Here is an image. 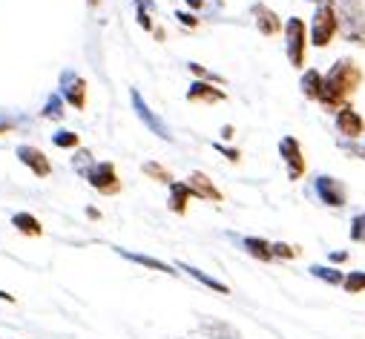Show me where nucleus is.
Wrapping results in <instances>:
<instances>
[{
    "mask_svg": "<svg viewBox=\"0 0 365 339\" xmlns=\"http://www.w3.org/2000/svg\"><path fill=\"white\" fill-rule=\"evenodd\" d=\"M359 83H362V69L356 66V61L339 58L328 69V75L322 80V98H319V104L325 110H342L348 104V98L356 93Z\"/></svg>",
    "mask_w": 365,
    "mask_h": 339,
    "instance_id": "obj_1",
    "label": "nucleus"
},
{
    "mask_svg": "<svg viewBox=\"0 0 365 339\" xmlns=\"http://www.w3.org/2000/svg\"><path fill=\"white\" fill-rule=\"evenodd\" d=\"M336 18H339V32L348 43H359L365 46V9L359 0H342L339 9H336Z\"/></svg>",
    "mask_w": 365,
    "mask_h": 339,
    "instance_id": "obj_2",
    "label": "nucleus"
},
{
    "mask_svg": "<svg viewBox=\"0 0 365 339\" xmlns=\"http://www.w3.org/2000/svg\"><path fill=\"white\" fill-rule=\"evenodd\" d=\"M339 32V18H336V4L334 0H322L314 12V21H311V43L325 49L334 35Z\"/></svg>",
    "mask_w": 365,
    "mask_h": 339,
    "instance_id": "obj_3",
    "label": "nucleus"
},
{
    "mask_svg": "<svg viewBox=\"0 0 365 339\" xmlns=\"http://www.w3.org/2000/svg\"><path fill=\"white\" fill-rule=\"evenodd\" d=\"M305 46H308L305 24L299 18H288V24H285V52H288L291 66H297V69L305 66Z\"/></svg>",
    "mask_w": 365,
    "mask_h": 339,
    "instance_id": "obj_4",
    "label": "nucleus"
},
{
    "mask_svg": "<svg viewBox=\"0 0 365 339\" xmlns=\"http://www.w3.org/2000/svg\"><path fill=\"white\" fill-rule=\"evenodd\" d=\"M86 182H89V187L98 190L101 196H118L121 193V179L115 173V164L113 161L93 164V170L86 173Z\"/></svg>",
    "mask_w": 365,
    "mask_h": 339,
    "instance_id": "obj_5",
    "label": "nucleus"
},
{
    "mask_svg": "<svg viewBox=\"0 0 365 339\" xmlns=\"http://www.w3.org/2000/svg\"><path fill=\"white\" fill-rule=\"evenodd\" d=\"M61 95L75 110H83L86 107V80L75 69H63L61 72Z\"/></svg>",
    "mask_w": 365,
    "mask_h": 339,
    "instance_id": "obj_6",
    "label": "nucleus"
},
{
    "mask_svg": "<svg viewBox=\"0 0 365 339\" xmlns=\"http://www.w3.org/2000/svg\"><path fill=\"white\" fill-rule=\"evenodd\" d=\"M130 101H133V110H135L138 121H141V124H144L150 132H155V135H158V138H164V141H173L170 127H167V124H164V121H161V118H158V115L150 110V104L141 98V93H138V90H133V93H130Z\"/></svg>",
    "mask_w": 365,
    "mask_h": 339,
    "instance_id": "obj_7",
    "label": "nucleus"
},
{
    "mask_svg": "<svg viewBox=\"0 0 365 339\" xmlns=\"http://www.w3.org/2000/svg\"><path fill=\"white\" fill-rule=\"evenodd\" d=\"M279 155L288 164V179L291 182H299L305 176V155H302V147H299V141L294 135H285L279 141Z\"/></svg>",
    "mask_w": 365,
    "mask_h": 339,
    "instance_id": "obj_8",
    "label": "nucleus"
},
{
    "mask_svg": "<svg viewBox=\"0 0 365 339\" xmlns=\"http://www.w3.org/2000/svg\"><path fill=\"white\" fill-rule=\"evenodd\" d=\"M18 161L24 164V167H29L32 173L38 176V179H46V176H52V161H49V155L43 152V150H38V147H29V144H21L18 150Z\"/></svg>",
    "mask_w": 365,
    "mask_h": 339,
    "instance_id": "obj_9",
    "label": "nucleus"
},
{
    "mask_svg": "<svg viewBox=\"0 0 365 339\" xmlns=\"http://www.w3.org/2000/svg\"><path fill=\"white\" fill-rule=\"evenodd\" d=\"M314 193H317V199H319L322 204H328V207H342V204L348 202L345 187H342L336 179H331V176H317Z\"/></svg>",
    "mask_w": 365,
    "mask_h": 339,
    "instance_id": "obj_10",
    "label": "nucleus"
},
{
    "mask_svg": "<svg viewBox=\"0 0 365 339\" xmlns=\"http://www.w3.org/2000/svg\"><path fill=\"white\" fill-rule=\"evenodd\" d=\"M336 130L345 138H359L365 132V121H362V115L351 104H345L342 110H336Z\"/></svg>",
    "mask_w": 365,
    "mask_h": 339,
    "instance_id": "obj_11",
    "label": "nucleus"
},
{
    "mask_svg": "<svg viewBox=\"0 0 365 339\" xmlns=\"http://www.w3.org/2000/svg\"><path fill=\"white\" fill-rule=\"evenodd\" d=\"M225 98H227L225 90L213 87L210 80H196V83H190V90H187V101L190 104H222Z\"/></svg>",
    "mask_w": 365,
    "mask_h": 339,
    "instance_id": "obj_12",
    "label": "nucleus"
},
{
    "mask_svg": "<svg viewBox=\"0 0 365 339\" xmlns=\"http://www.w3.org/2000/svg\"><path fill=\"white\" fill-rule=\"evenodd\" d=\"M187 184H190V190H193L196 199H205V202H222L225 199L222 190L202 173V170H193V173L187 176Z\"/></svg>",
    "mask_w": 365,
    "mask_h": 339,
    "instance_id": "obj_13",
    "label": "nucleus"
},
{
    "mask_svg": "<svg viewBox=\"0 0 365 339\" xmlns=\"http://www.w3.org/2000/svg\"><path fill=\"white\" fill-rule=\"evenodd\" d=\"M250 12H253L256 26H259V32H262L264 38H273V35H279V32H282V21H279V15L273 12V9H267L264 4H256Z\"/></svg>",
    "mask_w": 365,
    "mask_h": 339,
    "instance_id": "obj_14",
    "label": "nucleus"
},
{
    "mask_svg": "<svg viewBox=\"0 0 365 339\" xmlns=\"http://www.w3.org/2000/svg\"><path fill=\"white\" fill-rule=\"evenodd\" d=\"M190 199H193V190H190V184H187V182H173V184H170L167 207H170L175 216H185V213H187Z\"/></svg>",
    "mask_w": 365,
    "mask_h": 339,
    "instance_id": "obj_15",
    "label": "nucleus"
},
{
    "mask_svg": "<svg viewBox=\"0 0 365 339\" xmlns=\"http://www.w3.org/2000/svg\"><path fill=\"white\" fill-rule=\"evenodd\" d=\"M239 244L245 247V253H250L253 259H259V262H273V244H270V241H264V239H259V236H245V239H239Z\"/></svg>",
    "mask_w": 365,
    "mask_h": 339,
    "instance_id": "obj_16",
    "label": "nucleus"
},
{
    "mask_svg": "<svg viewBox=\"0 0 365 339\" xmlns=\"http://www.w3.org/2000/svg\"><path fill=\"white\" fill-rule=\"evenodd\" d=\"M124 259H130V262H135V265H141V268H150V271H155V273H170V276H175L178 271H173L167 262H158V259H153V256H144V253H133V250H121V247H115Z\"/></svg>",
    "mask_w": 365,
    "mask_h": 339,
    "instance_id": "obj_17",
    "label": "nucleus"
},
{
    "mask_svg": "<svg viewBox=\"0 0 365 339\" xmlns=\"http://www.w3.org/2000/svg\"><path fill=\"white\" fill-rule=\"evenodd\" d=\"M322 80H325V75H322L319 69H308V72L302 75V80H299L302 95L311 98V101H319V98H322Z\"/></svg>",
    "mask_w": 365,
    "mask_h": 339,
    "instance_id": "obj_18",
    "label": "nucleus"
},
{
    "mask_svg": "<svg viewBox=\"0 0 365 339\" xmlns=\"http://www.w3.org/2000/svg\"><path fill=\"white\" fill-rule=\"evenodd\" d=\"M12 227H15L21 236H29V239L43 236V224H41L32 213H15V216H12Z\"/></svg>",
    "mask_w": 365,
    "mask_h": 339,
    "instance_id": "obj_19",
    "label": "nucleus"
},
{
    "mask_svg": "<svg viewBox=\"0 0 365 339\" xmlns=\"http://www.w3.org/2000/svg\"><path fill=\"white\" fill-rule=\"evenodd\" d=\"M178 268H181V271H185L187 276H193L196 282H202L205 288H210V291H216V293H225V296L230 293V288H227L225 282H219V279H213V276H207L205 271H199V268H193V265H185V262H181Z\"/></svg>",
    "mask_w": 365,
    "mask_h": 339,
    "instance_id": "obj_20",
    "label": "nucleus"
},
{
    "mask_svg": "<svg viewBox=\"0 0 365 339\" xmlns=\"http://www.w3.org/2000/svg\"><path fill=\"white\" fill-rule=\"evenodd\" d=\"M202 330L210 333L213 339H239V330L230 328L227 322H219V319H205L202 322Z\"/></svg>",
    "mask_w": 365,
    "mask_h": 339,
    "instance_id": "obj_21",
    "label": "nucleus"
},
{
    "mask_svg": "<svg viewBox=\"0 0 365 339\" xmlns=\"http://www.w3.org/2000/svg\"><path fill=\"white\" fill-rule=\"evenodd\" d=\"M63 104H66L63 95H61V93H52V95L46 98L41 115H43V118H52V121H61V118H63Z\"/></svg>",
    "mask_w": 365,
    "mask_h": 339,
    "instance_id": "obj_22",
    "label": "nucleus"
},
{
    "mask_svg": "<svg viewBox=\"0 0 365 339\" xmlns=\"http://www.w3.org/2000/svg\"><path fill=\"white\" fill-rule=\"evenodd\" d=\"M144 176H150V179H153V182H158V184H173L170 170H167V167H161L158 161H147V164H144Z\"/></svg>",
    "mask_w": 365,
    "mask_h": 339,
    "instance_id": "obj_23",
    "label": "nucleus"
},
{
    "mask_svg": "<svg viewBox=\"0 0 365 339\" xmlns=\"http://www.w3.org/2000/svg\"><path fill=\"white\" fill-rule=\"evenodd\" d=\"M311 276H317V279H322V282H328V285H342V282H345V276H342L339 271L325 268V265H314V268H311Z\"/></svg>",
    "mask_w": 365,
    "mask_h": 339,
    "instance_id": "obj_24",
    "label": "nucleus"
},
{
    "mask_svg": "<svg viewBox=\"0 0 365 339\" xmlns=\"http://www.w3.org/2000/svg\"><path fill=\"white\" fill-rule=\"evenodd\" d=\"M52 144L61 147V150H75V147L81 144V138H78L75 132H69V130H61V132L52 135Z\"/></svg>",
    "mask_w": 365,
    "mask_h": 339,
    "instance_id": "obj_25",
    "label": "nucleus"
},
{
    "mask_svg": "<svg viewBox=\"0 0 365 339\" xmlns=\"http://www.w3.org/2000/svg\"><path fill=\"white\" fill-rule=\"evenodd\" d=\"M342 288H345L348 293H362V291H365V273H362V271H351V273L345 276Z\"/></svg>",
    "mask_w": 365,
    "mask_h": 339,
    "instance_id": "obj_26",
    "label": "nucleus"
},
{
    "mask_svg": "<svg viewBox=\"0 0 365 339\" xmlns=\"http://www.w3.org/2000/svg\"><path fill=\"white\" fill-rule=\"evenodd\" d=\"M93 164H96V161H93V152H86V150H81L78 155H72V167L78 170V173H81L83 179H86L89 170H93Z\"/></svg>",
    "mask_w": 365,
    "mask_h": 339,
    "instance_id": "obj_27",
    "label": "nucleus"
},
{
    "mask_svg": "<svg viewBox=\"0 0 365 339\" xmlns=\"http://www.w3.org/2000/svg\"><path fill=\"white\" fill-rule=\"evenodd\" d=\"M351 241L365 244V213H356L351 219Z\"/></svg>",
    "mask_w": 365,
    "mask_h": 339,
    "instance_id": "obj_28",
    "label": "nucleus"
},
{
    "mask_svg": "<svg viewBox=\"0 0 365 339\" xmlns=\"http://www.w3.org/2000/svg\"><path fill=\"white\" fill-rule=\"evenodd\" d=\"M299 256V247L294 244H282V241H273V259H297Z\"/></svg>",
    "mask_w": 365,
    "mask_h": 339,
    "instance_id": "obj_29",
    "label": "nucleus"
},
{
    "mask_svg": "<svg viewBox=\"0 0 365 339\" xmlns=\"http://www.w3.org/2000/svg\"><path fill=\"white\" fill-rule=\"evenodd\" d=\"M190 72L196 75V78H202V80H210V83H225V78L222 75H213L210 69H205L202 63H190Z\"/></svg>",
    "mask_w": 365,
    "mask_h": 339,
    "instance_id": "obj_30",
    "label": "nucleus"
},
{
    "mask_svg": "<svg viewBox=\"0 0 365 339\" xmlns=\"http://www.w3.org/2000/svg\"><path fill=\"white\" fill-rule=\"evenodd\" d=\"M175 18H178V24H181V26H190V29H196V26H199V18H196V15H190V12H175Z\"/></svg>",
    "mask_w": 365,
    "mask_h": 339,
    "instance_id": "obj_31",
    "label": "nucleus"
},
{
    "mask_svg": "<svg viewBox=\"0 0 365 339\" xmlns=\"http://www.w3.org/2000/svg\"><path fill=\"white\" fill-rule=\"evenodd\" d=\"M15 127H18V121H15V118H6V115H0V135L12 132Z\"/></svg>",
    "mask_w": 365,
    "mask_h": 339,
    "instance_id": "obj_32",
    "label": "nucleus"
},
{
    "mask_svg": "<svg viewBox=\"0 0 365 339\" xmlns=\"http://www.w3.org/2000/svg\"><path fill=\"white\" fill-rule=\"evenodd\" d=\"M213 147H216L219 152H225L230 161H239V150H230V147H222V144H213Z\"/></svg>",
    "mask_w": 365,
    "mask_h": 339,
    "instance_id": "obj_33",
    "label": "nucleus"
},
{
    "mask_svg": "<svg viewBox=\"0 0 365 339\" xmlns=\"http://www.w3.org/2000/svg\"><path fill=\"white\" fill-rule=\"evenodd\" d=\"M135 9H144V12H155V4H153V0H135Z\"/></svg>",
    "mask_w": 365,
    "mask_h": 339,
    "instance_id": "obj_34",
    "label": "nucleus"
},
{
    "mask_svg": "<svg viewBox=\"0 0 365 339\" xmlns=\"http://www.w3.org/2000/svg\"><path fill=\"white\" fill-rule=\"evenodd\" d=\"M348 259V253L345 250H339V253H331V262H345Z\"/></svg>",
    "mask_w": 365,
    "mask_h": 339,
    "instance_id": "obj_35",
    "label": "nucleus"
},
{
    "mask_svg": "<svg viewBox=\"0 0 365 339\" xmlns=\"http://www.w3.org/2000/svg\"><path fill=\"white\" fill-rule=\"evenodd\" d=\"M185 4H187L190 9H202V6H205V0H185Z\"/></svg>",
    "mask_w": 365,
    "mask_h": 339,
    "instance_id": "obj_36",
    "label": "nucleus"
},
{
    "mask_svg": "<svg viewBox=\"0 0 365 339\" xmlns=\"http://www.w3.org/2000/svg\"><path fill=\"white\" fill-rule=\"evenodd\" d=\"M86 216H89V219H101V213H98L96 207H89V210H86Z\"/></svg>",
    "mask_w": 365,
    "mask_h": 339,
    "instance_id": "obj_37",
    "label": "nucleus"
},
{
    "mask_svg": "<svg viewBox=\"0 0 365 339\" xmlns=\"http://www.w3.org/2000/svg\"><path fill=\"white\" fill-rule=\"evenodd\" d=\"M86 4H89V9H98V6H101V0H86Z\"/></svg>",
    "mask_w": 365,
    "mask_h": 339,
    "instance_id": "obj_38",
    "label": "nucleus"
},
{
    "mask_svg": "<svg viewBox=\"0 0 365 339\" xmlns=\"http://www.w3.org/2000/svg\"><path fill=\"white\" fill-rule=\"evenodd\" d=\"M311 4H322V0H311Z\"/></svg>",
    "mask_w": 365,
    "mask_h": 339,
    "instance_id": "obj_39",
    "label": "nucleus"
}]
</instances>
